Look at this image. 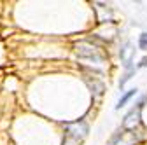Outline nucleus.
I'll return each instance as SVG.
<instances>
[{"label": "nucleus", "mask_w": 147, "mask_h": 145, "mask_svg": "<svg viewBox=\"0 0 147 145\" xmlns=\"http://www.w3.org/2000/svg\"><path fill=\"white\" fill-rule=\"evenodd\" d=\"M138 47L142 51H147V32L140 33V37H138Z\"/></svg>", "instance_id": "5"}, {"label": "nucleus", "mask_w": 147, "mask_h": 145, "mask_svg": "<svg viewBox=\"0 0 147 145\" xmlns=\"http://www.w3.org/2000/svg\"><path fill=\"white\" fill-rule=\"evenodd\" d=\"M89 128H88V124L84 121H76V122H68L65 124V135L70 142L74 143H79L86 138Z\"/></svg>", "instance_id": "1"}, {"label": "nucleus", "mask_w": 147, "mask_h": 145, "mask_svg": "<svg viewBox=\"0 0 147 145\" xmlns=\"http://www.w3.org/2000/svg\"><path fill=\"white\" fill-rule=\"evenodd\" d=\"M140 112H142V101L137 103V107H133L131 110L126 114V117H124V121H123V130L133 131L137 126L140 124Z\"/></svg>", "instance_id": "3"}, {"label": "nucleus", "mask_w": 147, "mask_h": 145, "mask_svg": "<svg viewBox=\"0 0 147 145\" xmlns=\"http://www.w3.org/2000/svg\"><path fill=\"white\" fill-rule=\"evenodd\" d=\"M135 95H137V89H130V91H128L126 95H123V98H121V100L117 101L116 108H117V110H119V108H123V107H124V105H126L128 101L131 100V96H135Z\"/></svg>", "instance_id": "4"}, {"label": "nucleus", "mask_w": 147, "mask_h": 145, "mask_svg": "<svg viewBox=\"0 0 147 145\" xmlns=\"http://www.w3.org/2000/svg\"><path fill=\"white\" fill-rule=\"evenodd\" d=\"M138 66H147V58H144V60L138 63Z\"/></svg>", "instance_id": "7"}, {"label": "nucleus", "mask_w": 147, "mask_h": 145, "mask_svg": "<svg viewBox=\"0 0 147 145\" xmlns=\"http://www.w3.org/2000/svg\"><path fill=\"white\" fill-rule=\"evenodd\" d=\"M123 52H124V54H123V60H124L126 65H128V63H130V54H131V47H130V44H126V47L123 49Z\"/></svg>", "instance_id": "6"}, {"label": "nucleus", "mask_w": 147, "mask_h": 145, "mask_svg": "<svg viewBox=\"0 0 147 145\" xmlns=\"http://www.w3.org/2000/svg\"><path fill=\"white\" fill-rule=\"evenodd\" d=\"M76 51L79 54V58H86V60H95V61H103V54L89 42H79L76 46Z\"/></svg>", "instance_id": "2"}]
</instances>
